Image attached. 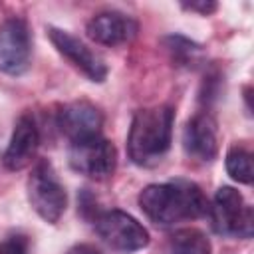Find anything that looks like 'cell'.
<instances>
[{
	"label": "cell",
	"mask_w": 254,
	"mask_h": 254,
	"mask_svg": "<svg viewBox=\"0 0 254 254\" xmlns=\"http://www.w3.org/2000/svg\"><path fill=\"white\" fill-rule=\"evenodd\" d=\"M137 200L143 214L159 226H173L177 222L208 214V200L204 192L198 185L185 179L147 185L139 192Z\"/></svg>",
	"instance_id": "obj_1"
},
{
	"label": "cell",
	"mask_w": 254,
	"mask_h": 254,
	"mask_svg": "<svg viewBox=\"0 0 254 254\" xmlns=\"http://www.w3.org/2000/svg\"><path fill=\"white\" fill-rule=\"evenodd\" d=\"M173 123H175V111L171 105L137 109L131 119V127L127 135L129 159L139 167L157 165L171 149Z\"/></svg>",
	"instance_id": "obj_2"
},
{
	"label": "cell",
	"mask_w": 254,
	"mask_h": 254,
	"mask_svg": "<svg viewBox=\"0 0 254 254\" xmlns=\"http://www.w3.org/2000/svg\"><path fill=\"white\" fill-rule=\"evenodd\" d=\"M26 190H28L30 206L36 210V214L42 220L56 224L65 212L67 194L50 161L40 159L34 163L26 183Z\"/></svg>",
	"instance_id": "obj_3"
},
{
	"label": "cell",
	"mask_w": 254,
	"mask_h": 254,
	"mask_svg": "<svg viewBox=\"0 0 254 254\" xmlns=\"http://www.w3.org/2000/svg\"><path fill=\"white\" fill-rule=\"evenodd\" d=\"M208 214L216 234L234 238H252L254 234V210L234 187L216 190Z\"/></svg>",
	"instance_id": "obj_4"
},
{
	"label": "cell",
	"mask_w": 254,
	"mask_h": 254,
	"mask_svg": "<svg viewBox=\"0 0 254 254\" xmlns=\"http://www.w3.org/2000/svg\"><path fill=\"white\" fill-rule=\"evenodd\" d=\"M93 226L99 238L119 252H137L149 244L147 228L137 218L117 208L97 212Z\"/></svg>",
	"instance_id": "obj_5"
},
{
	"label": "cell",
	"mask_w": 254,
	"mask_h": 254,
	"mask_svg": "<svg viewBox=\"0 0 254 254\" xmlns=\"http://www.w3.org/2000/svg\"><path fill=\"white\" fill-rule=\"evenodd\" d=\"M67 161L75 173L85 175L95 181H105L115 171L117 151L111 141L97 135V137L69 143Z\"/></svg>",
	"instance_id": "obj_6"
},
{
	"label": "cell",
	"mask_w": 254,
	"mask_h": 254,
	"mask_svg": "<svg viewBox=\"0 0 254 254\" xmlns=\"http://www.w3.org/2000/svg\"><path fill=\"white\" fill-rule=\"evenodd\" d=\"M32 34L24 18L12 16L0 24V71L20 75L30 67Z\"/></svg>",
	"instance_id": "obj_7"
},
{
	"label": "cell",
	"mask_w": 254,
	"mask_h": 254,
	"mask_svg": "<svg viewBox=\"0 0 254 254\" xmlns=\"http://www.w3.org/2000/svg\"><path fill=\"white\" fill-rule=\"evenodd\" d=\"M48 38H50L52 46L58 50V54L64 56L89 81H93V83L105 81V77H107L105 62L95 52H91L79 38H75L73 34H69L62 28H56V26L48 28Z\"/></svg>",
	"instance_id": "obj_8"
},
{
	"label": "cell",
	"mask_w": 254,
	"mask_h": 254,
	"mask_svg": "<svg viewBox=\"0 0 254 254\" xmlns=\"http://www.w3.org/2000/svg\"><path fill=\"white\" fill-rule=\"evenodd\" d=\"M56 123L62 135L67 137L69 143H75L101 135L103 115L89 101H71L58 111Z\"/></svg>",
	"instance_id": "obj_9"
},
{
	"label": "cell",
	"mask_w": 254,
	"mask_h": 254,
	"mask_svg": "<svg viewBox=\"0 0 254 254\" xmlns=\"http://www.w3.org/2000/svg\"><path fill=\"white\" fill-rule=\"evenodd\" d=\"M137 30H139V24L131 16L117 10L99 12L85 26L89 40L101 46H111V48L131 42L137 36Z\"/></svg>",
	"instance_id": "obj_10"
},
{
	"label": "cell",
	"mask_w": 254,
	"mask_h": 254,
	"mask_svg": "<svg viewBox=\"0 0 254 254\" xmlns=\"http://www.w3.org/2000/svg\"><path fill=\"white\" fill-rule=\"evenodd\" d=\"M183 149L196 161H212L218 155L216 121L208 113L192 115L183 127Z\"/></svg>",
	"instance_id": "obj_11"
},
{
	"label": "cell",
	"mask_w": 254,
	"mask_h": 254,
	"mask_svg": "<svg viewBox=\"0 0 254 254\" xmlns=\"http://www.w3.org/2000/svg\"><path fill=\"white\" fill-rule=\"evenodd\" d=\"M38 147H40V131L36 127V121L32 115L24 113L18 117L12 137H10V143L4 151V157H2L4 167L8 171L26 169L34 161Z\"/></svg>",
	"instance_id": "obj_12"
},
{
	"label": "cell",
	"mask_w": 254,
	"mask_h": 254,
	"mask_svg": "<svg viewBox=\"0 0 254 254\" xmlns=\"http://www.w3.org/2000/svg\"><path fill=\"white\" fill-rule=\"evenodd\" d=\"M169 254H212L210 240L196 228H181L169 240Z\"/></svg>",
	"instance_id": "obj_13"
},
{
	"label": "cell",
	"mask_w": 254,
	"mask_h": 254,
	"mask_svg": "<svg viewBox=\"0 0 254 254\" xmlns=\"http://www.w3.org/2000/svg\"><path fill=\"white\" fill-rule=\"evenodd\" d=\"M226 173L242 185H250L254 179V167H252V153L244 149L242 145H234L226 153Z\"/></svg>",
	"instance_id": "obj_14"
},
{
	"label": "cell",
	"mask_w": 254,
	"mask_h": 254,
	"mask_svg": "<svg viewBox=\"0 0 254 254\" xmlns=\"http://www.w3.org/2000/svg\"><path fill=\"white\" fill-rule=\"evenodd\" d=\"M163 42L167 52L171 54V60L177 65H192L200 60V54H202L200 46L190 42L185 36H167Z\"/></svg>",
	"instance_id": "obj_15"
},
{
	"label": "cell",
	"mask_w": 254,
	"mask_h": 254,
	"mask_svg": "<svg viewBox=\"0 0 254 254\" xmlns=\"http://www.w3.org/2000/svg\"><path fill=\"white\" fill-rule=\"evenodd\" d=\"M30 240L24 234H10L0 242V254H28Z\"/></svg>",
	"instance_id": "obj_16"
},
{
	"label": "cell",
	"mask_w": 254,
	"mask_h": 254,
	"mask_svg": "<svg viewBox=\"0 0 254 254\" xmlns=\"http://www.w3.org/2000/svg\"><path fill=\"white\" fill-rule=\"evenodd\" d=\"M185 10H190V12H198L202 16H208L216 10V2H210V0H198V2H183L181 4Z\"/></svg>",
	"instance_id": "obj_17"
},
{
	"label": "cell",
	"mask_w": 254,
	"mask_h": 254,
	"mask_svg": "<svg viewBox=\"0 0 254 254\" xmlns=\"http://www.w3.org/2000/svg\"><path fill=\"white\" fill-rule=\"evenodd\" d=\"M67 254H101L93 244H75L67 250Z\"/></svg>",
	"instance_id": "obj_18"
}]
</instances>
